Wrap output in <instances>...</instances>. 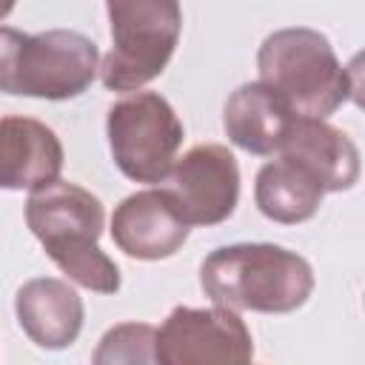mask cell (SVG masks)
<instances>
[{
  "mask_svg": "<svg viewBox=\"0 0 365 365\" xmlns=\"http://www.w3.org/2000/svg\"><path fill=\"white\" fill-rule=\"evenodd\" d=\"M26 225L43 242L48 259L80 288L94 294H117L123 279L117 262L97 245L106 211L88 188L54 180L26 200Z\"/></svg>",
  "mask_w": 365,
  "mask_h": 365,
  "instance_id": "cell-1",
  "label": "cell"
},
{
  "mask_svg": "<svg viewBox=\"0 0 365 365\" xmlns=\"http://www.w3.org/2000/svg\"><path fill=\"white\" fill-rule=\"evenodd\" d=\"M200 288L228 311L291 314L314 294V268L302 254L274 242H234L202 259Z\"/></svg>",
  "mask_w": 365,
  "mask_h": 365,
  "instance_id": "cell-2",
  "label": "cell"
},
{
  "mask_svg": "<svg viewBox=\"0 0 365 365\" xmlns=\"http://www.w3.org/2000/svg\"><path fill=\"white\" fill-rule=\"evenodd\" d=\"M257 83L299 120H328L339 106L356 100V74L339 63L331 40L317 29L294 26L268 34L257 51Z\"/></svg>",
  "mask_w": 365,
  "mask_h": 365,
  "instance_id": "cell-3",
  "label": "cell"
},
{
  "mask_svg": "<svg viewBox=\"0 0 365 365\" xmlns=\"http://www.w3.org/2000/svg\"><path fill=\"white\" fill-rule=\"evenodd\" d=\"M100 71V48L74 29L26 34L0 26V91L37 100L80 97Z\"/></svg>",
  "mask_w": 365,
  "mask_h": 365,
  "instance_id": "cell-4",
  "label": "cell"
},
{
  "mask_svg": "<svg viewBox=\"0 0 365 365\" xmlns=\"http://www.w3.org/2000/svg\"><path fill=\"white\" fill-rule=\"evenodd\" d=\"M111 51L100 63V83L108 91H140L160 77L177 48L182 11L174 0H111Z\"/></svg>",
  "mask_w": 365,
  "mask_h": 365,
  "instance_id": "cell-5",
  "label": "cell"
},
{
  "mask_svg": "<svg viewBox=\"0 0 365 365\" xmlns=\"http://www.w3.org/2000/svg\"><path fill=\"white\" fill-rule=\"evenodd\" d=\"M114 165L134 182H165L185 128L171 103L157 91H134L106 114Z\"/></svg>",
  "mask_w": 365,
  "mask_h": 365,
  "instance_id": "cell-6",
  "label": "cell"
},
{
  "mask_svg": "<svg viewBox=\"0 0 365 365\" xmlns=\"http://www.w3.org/2000/svg\"><path fill=\"white\" fill-rule=\"evenodd\" d=\"M160 365H251L254 339L237 311L177 305L157 328Z\"/></svg>",
  "mask_w": 365,
  "mask_h": 365,
  "instance_id": "cell-7",
  "label": "cell"
},
{
  "mask_svg": "<svg viewBox=\"0 0 365 365\" xmlns=\"http://www.w3.org/2000/svg\"><path fill=\"white\" fill-rule=\"evenodd\" d=\"M163 191L188 228L220 225L234 214L240 202L237 157L220 143L194 145L174 160Z\"/></svg>",
  "mask_w": 365,
  "mask_h": 365,
  "instance_id": "cell-8",
  "label": "cell"
},
{
  "mask_svg": "<svg viewBox=\"0 0 365 365\" xmlns=\"http://www.w3.org/2000/svg\"><path fill=\"white\" fill-rule=\"evenodd\" d=\"M188 225L163 188L128 194L111 214L114 245L134 259H168L188 240Z\"/></svg>",
  "mask_w": 365,
  "mask_h": 365,
  "instance_id": "cell-9",
  "label": "cell"
},
{
  "mask_svg": "<svg viewBox=\"0 0 365 365\" xmlns=\"http://www.w3.org/2000/svg\"><path fill=\"white\" fill-rule=\"evenodd\" d=\"M63 143L46 123L23 114L0 117V188L37 191L63 171Z\"/></svg>",
  "mask_w": 365,
  "mask_h": 365,
  "instance_id": "cell-10",
  "label": "cell"
},
{
  "mask_svg": "<svg viewBox=\"0 0 365 365\" xmlns=\"http://www.w3.org/2000/svg\"><path fill=\"white\" fill-rule=\"evenodd\" d=\"M14 314L23 334L46 351H63L77 342L86 319L80 294L57 277H34L20 285Z\"/></svg>",
  "mask_w": 365,
  "mask_h": 365,
  "instance_id": "cell-11",
  "label": "cell"
},
{
  "mask_svg": "<svg viewBox=\"0 0 365 365\" xmlns=\"http://www.w3.org/2000/svg\"><path fill=\"white\" fill-rule=\"evenodd\" d=\"M279 154L317 177L325 194L351 191L359 180V148L342 128L325 120L297 117Z\"/></svg>",
  "mask_w": 365,
  "mask_h": 365,
  "instance_id": "cell-12",
  "label": "cell"
},
{
  "mask_svg": "<svg viewBox=\"0 0 365 365\" xmlns=\"http://www.w3.org/2000/svg\"><path fill=\"white\" fill-rule=\"evenodd\" d=\"M294 114L288 106L262 83H242L222 108V128L228 140L257 157H274L279 154L291 125Z\"/></svg>",
  "mask_w": 365,
  "mask_h": 365,
  "instance_id": "cell-13",
  "label": "cell"
},
{
  "mask_svg": "<svg viewBox=\"0 0 365 365\" xmlns=\"http://www.w3.org/2000/svg\"><path fill=\"white\" fill-rule=\"evenodd\" d=\"M322 185L294 160L277 154L268 160L254 180V202L262 217L279 225H297L311 220L322 205Z\"/></svg>",
  "mask_w": 365,
  "mask_h": 365,
  "instance_id": "cell-14",
  "label": "cell"
},
{
  "mask_svg": "<svg viewBox=\"0 0 365 365\" xmlns=\"http://www.w3.org/2000/svg\"><path fill=\"white\" fill-rule=\"evenodd\" d=\"M154 342H157L154 325L120 322L100 336L91 354V365H160Z\"/></svg>",
  "mask_w": 365,
  "mask_h": 365,
  "instance_id": "cell-15",
  "label": "cell"
},
{
  "mask_svg": "<svg viewBox=\"0 0 365 365\" xmlns=\"http://www.w3.org/2000/svg\"><path fill=\"white\" fill-rule=\"evenodd\" d=\"M9 11H11V6H0V17H3V14H9Z\"/></svg>",
  "mask_w": 365,
  "mask_h": 365,
  "instance_id": "cell-16",
  "label": "cell"
}]
</instances>
